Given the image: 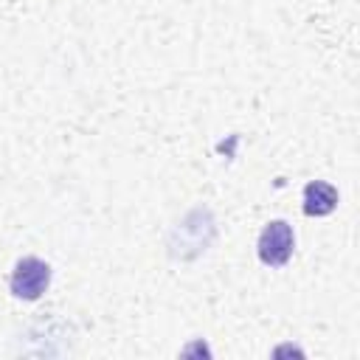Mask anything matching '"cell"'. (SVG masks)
<instances>
[{"mask_svg": "<svg viewBox=\"0 0 360 360\" xmlns=\"http://www.w3.org/2000/svg\"><path fill=\"white\" fill-rule=\"evenodd\" d=\"M51 284V264L42 262L39 256H22L8 278L11 295L20 301H37Z\"/></svg>", "mask_w": 360, "mask_h": 360, "instance_id": "1", "label": "cell"}, {"mask_svg": "<svg viewBox=\"0 0 360 360\" xmlns=\"http://www.w3.org/2000/svg\"><path fill=\"white\" fill-rule=\"evenodd\" d=\"M259 259L267 267H284L295 250V231L284 219H270L259 233Z\"/></svg>", "mask_w": 360, "mask_h": 360, "instance_id": "2", "label": "cell"}, {"mask_svg": "<svg viewBox=\"0 0 360 360\" xmlns=\"http://www.w3.org/2000/svg\"><path fill=\"white\" fill-rule=\"evenodd\" d=\"M338 208V188L326 180H312L304 186V214L307 217H329Z\"/></svg>", "mask_w": 360, "mask_h": 360, "instance_id": "3", "label": "cell"}]
</instances>
